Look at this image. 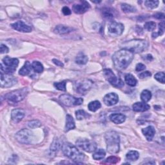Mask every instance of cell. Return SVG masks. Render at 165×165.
<instances>
[{"label": "cell", "instance_id": "4316f807", "mask_svg": "<svg viewBox=\"0 0 165 165\" xmlns=\"http://www.w3.org/2000/svg\"><path fill=\"white\" fill-rule=\"evenodd\" d=\"M89 61V58L83 53L81 52L75 58V63L78 65H85Z\"/></svg>", "mask_w": 165, "mask_h": 165}, {"label": "cell", "instance_id": "d590c367", "mask_svg": "<svg viewBox=\"0 0 165 165\" xmlns=\"http://www.w3.org/2000/svg\"><path fill=\"white\" fill-rule=\"evenodd\" d=\"M159 3V2L158 0H155V1H145L144 5L149 9H153L158 7Z\"/></svg>", "mask_w": 165, "mask_h": 165}, {"label": "cell", "instance_id": "cb8c5ba5", "mask_svg": "<svg viewBox=\"0 0 165 165\" xmlns=\"http://www.w3.org/2000/svg\"><path fill=\"white\" fill-rule=\"evenodd\" d=\"M115 11L114 10L110 8V7H106L103 9V16L106 18L111 19L115 17Z\"/></svg>", "mask_w": 165, "mask_h": 165}, {"label": "cell", "instance_id": "7a4b0ae2", "mask_svg": "<svg viewBox=\"0 0 165 165\" xmlns=\"http://www.w3.org/2000/svg\"><path fill=\"white\" fill-rule=\"evenodd\" d=\"M105 141L107 151L112 154L117 153L120 149V138L115 131H109L105 134Z\"/></svg>", "mask_w": 165, "mask_h": 165}, {"label": "cell", "instance_id": "8d00e7d4", "mask_svg": "<svg viewBox=\"0 0 165 165\" xmlns=\"http://www.w3.org/2000/svg\"><path fill=\"white\" fill-rule=\"evenodd\" d=\"M144 27L148 31H153L156 27V24L153 22H148L144 24Z\"/></svg>", "mask_w": 165, "mask_h": 165}, {"label": "cell", "instance_id": "2e32d148", "mask_svg": "<svg viewBox=\"0 0 165 165\" xmlns=\"http://www.w3.org/2000/svg\"><path fill=\"white\" fill-rule=\"evenodd\" d=\"M90 4L86 2H81L80 4H75L72 6L73 11L76 14H83L90 8Z\"/></svg>", "mask_w": 165, "mask_h": 165}, {"label": "cell", "instance_id": "7dc6e473", "mask_svg": "<svg viewBox=\"0 0 165 165\" xmlns=\"http://www.w3.org/2000/svg\"><path fill=\"white\" fill-rule=\"evenodd\" d=\"M52 61H53V63H54L55 65H56L57 66H61V67H63V63L62 62L60 61L59 60H56V59H54V60H52Z\"/></svg>", "mask_w": 165, "mask_h": 165}, {"label": "cell", "instance_id": "83f0119b", "mask_svg": "<svg viewBox=\"0 0 165 165\" xmlns=\"http://www.w3.org/2000/svg\"><path fill=\"white\" fill-rule=\"evenodd\" d=\"M139 158V153L138 152L135 150L129 151L127 155H126V158L131 161H137Z\"/></svg>", "mask_w": 165, "mask_h": 165}, {"label": "cell", "instance_id": "9c48e42d", "mask_svg": "<svg viewBox=\"0 0 165 165\" xmlns=\"http://www.w3.org/2000/svg\"><path fill=\"white\" fill-rule=\"evenodd\" d=\"M75 144L77 147L87 152H94L97 148V144L88 139H79L77 140Z\"/></svg>", "mask_w": 165, "mask_h": 165}, {"label": "cell", "instance_id": "ac0fdd59", "mask_svg": "<svg viewBox=\"0 0 165 165\" xmlns=\"http://www.w3.org/2000/svg\"><path fill=\"white\" fill-rule=\"evenodd\" d=\"M132 108L133 111L138 112H142L147 111L150 109V106L149 104H147L146 103L144 102H137L135 103L132 105Z\"/></svg>", "mask_w": 165, "mask_h": 165}, {"label": "cell", "instance_id": "f35d334b", "mask_svg": "<svg viewBox=\"0 0 165 165\" xmlns=\"http://www.w3.org/2000/svg\"><path fill=\"white\" fill-rule=\"evenodd\" d=\"M56 89L61 90V91H65L66 90V82L65 81H61V82H57L55 83L54 84Z\"/></svg>", "mask_w": 165, "mask_h": 165}, {"label": "cell", "instance_id": "60d3db41", "mask_svg": "<svg viewBox=\"0 0 165 165\" xmlns=\"http://www.w3.org/2000/svg\"><path fill=\"white\" fill-rule=\"evenodd\" d=\"M119 161V158L115 157V156H110L108 158L105 160V163H111V164H115L116 163H118Z\"/></svg>", "mask_w": 165, "mask_h": 165}, {"label": "cell", "instance_id": "9a60e30c", "mask_svg": "<svg viewBox=\"0 0 165 165\" xmlns=\"http://www.w3.org/2000/svg\"><path fill=\"white\" fill-rule=\"evenodd\" d=\"M11 27L14 29V30L22 32H31L32 31V28L25 24L22 21H18L16 23L11 24Z\"/></svg>", "mask_w": 165, "mask_h": 165}, {"label": "cell", "instance_id": "5b68a950", "mask_svg": "<svg viewBox=\"0 0 165 165\" xmlns=\"http://www.w3.org/2000/svg\"><path fill=\"white\" fill-rule=\"evenodd\" d=\"M18 64L19 60L17 58L5 56L1 63V72L7 74H12L16 71Z\"/></svg>", "mask_w": 165, "mask_h": 165}, {"label": "cell", "instance_id": "6da1fadb", "mask_svg": "<svg viewBox=\"0 0 165 165\" xmlns=\"http://www.w3.org/2000/svg\"><path fill=\"white\" fill-rule=\"evenodd\" d=\"M133 59V54L130 51L121 49L116 52L112 56V61L115 69L123 70L127 69Z\"/></svg>", "mask_w": 165, "mask_h": 165}, {"label": "cell", "instance_id": "7c38bea8", "mask_svg": "<svg viewBox=\"0 0 165 165\" xmlns=\"http://www.w3.org/2000/svg\"><path fill=\"white\" fill-rule=\"evenodd\" d=\"M124 29V27L122 23L115 22H112L108 27L109 33L112 36H120L123 32Z\"/></svg>", "mask_w": 165, "mask_h": 165}, {"label": "cell", "instance_id": "1f68e13d", "mask_svg": "<svg viewBox=\"0 0 165 165\" xmlns=\"http://www.w3.org/2000/svg\"><path fill=\"white\" fill-rule=\"evenodd\" d=\"M32 67L34 72L37 73H41L44 70L43 65L40 61H35L32 63Z\"/></svg>", "mask_w": 165, "mask_h": 165}, {"label": "cell", "instance_id": "f546056e", "mask_svg": "<svg viewBox=\"0 0 165 165\" xmlns=\"http://www.w3.org/2000/svg\"><path fill=\"white\" fill-rule=\"evenodd\" d=\"M152 98V93L148 90H144L142 92L141 94V99L143 102L147 103Z\"/></svg>", "mask_w": 165, "mask_h": 165}, {"label": "cell", "instance_id": "ee69618b", "mask_svg": "<svg viewBox=\"0 0 165 165\" xmlns=\"http://www.w3.org/2000/svg\"><path fill=\"white\" fill-rule=\"evenodd\" d=\"M145 69H146V66H145V65H143V63H138L136 65V67H135V70H136V71H138V72L143 71Z\"/></svg>", "mask_w": 165, "mask_h": 165}, {"label": "cell", "instance_id": "c3c4849f", "mask_svg": "<svg viewBox=\"0 0 165 165\" xmlns=\"http://www.w3.org/2000/svg\"><path fill=\"white\" fill-rule=\"evenodd\" d=\"M146 58H147V59L148 61H151V60H152V59H153V57H152V55H150V54H148V55L146 56Z\"/></svg>", "mask_w": 165, "mask_h": 165}, {"label": "cell", "instance_id": "74e56055", "mask_svg": "<svg viewBox=\"0 0 165 165\" xmlns=\"http://www.w3.org/2000/svg\"><path fill=\"white\" fill-rule=\"evenodd\" d=\"M41 123L38 120H33L28 123V127L30 129H36L41 127Z\"/></svg>", "mask_w": 165, "mask_h": 165}, {"label": "cell", "instance_id": "b9f144b4", "mask_svg": "<svg viewBox=\"0 0 165 165\" xmlns=\"http://www.w3.org/2000/svg\"><path fill=\"white\" fill-rule=\"evenodd\" d=\"M151 75H152V74L149 71H145V72H141V74H139V78H141V79L146 78V77H150Z\"/></svg>", "mask_w": 165, "mask_h": 165}, {"label": "cell", "instance_id": "7402d4cb", "mask_svg": "<svg viewBox=\"0 0 165 165\" xmlns=\"http://www.w3.org/2000/svg\"><path fill=\"white\" fill-rule=\"evenodd\" d=\"M75 122L72 116L69 114H67L66 116V124L65 127V131L69 132L75 129Z\"/></svg>", "mask_w": 165, "mask_h": 165}, {"label": "cell", "instance_id": "7bdbcfd3", "mask_svg": "<svg viewBox=\"0 0 165 165\" xmlns=\"http://www.w3.org/2000/svg\"><path fill=\"white\" fill-rule=\"evenodd\" d=\"M9 51L8 48L3 44L1 45V46H0V52H1V54H5V53H8Z\"/></svg>", "mask_w": 165, "mask_h": 165}, {"label": "cell", "instance_id": "5bb4252c", "mask_svg": "<svg viewBox=\"0 0 165 165\" xmlns=\"http://www.w3.org/2000/svg\"><path fill=\"white\" fill-rule=\"evenodd\" d=\"M118 101H119L118 95L114 92L107 94L103 98V101L104 104L108 106L115 105V104L118 103Z\"/></svg>", "mask_w": 165, "mask_h": 165}, {"label": "cell", "instance_id": "836d02e7", "mask_svg": "<svg viewBox=\"0 0 165 165\" xmlns=\"http://www.w3.org/2000/svg\"><path fill=\"white\" fill-rule=\"evenodd\" d=\"M61 147V143L58 139H55L51 147V153H56Z\"/></svg>", "mask_w": 165, "mask_h": 165}, {"label": "cell", "instance_id": "d4e9b609", "mask_svg": "<svg viewBox=\"0 0 165 165\" xmlns=\"http://www.w3.org/2000/svg\"><path fill=\"white\" fill-rule=\"evenodd\" d=\"M124 81L125 83H127V84L130 86H135L138 83V81L135 78V77L130 74H127L124 76Z\"/></svg>", "mask_w": 165, "mask_h": 165}, {"label": "cell", "instance_id": "4dcf8cb0", "mask_svg": "<svg viewBox=\"0 0 165 165\" xmlns=\"http://www.w3.org/2000/svg\"><path fill=\"white\" fill-rule=\"evenodd\" d=\"M75 116L77 120H82L90 117V115L83 110H79L75 112Z\"/></svg>", "mask_w": 165, "mask_h": 165}, {"label": "cell", "instance_id": "52a82bcc", "mask_svg": "<svg viewBox=\"0 0 165 165\" xmlns=\"http://www.w3.org/2000/svg\"><path fill=\"white\" fill-rule=\"evenodd\" d=\"M16 140L20 143L30 144L34 141V135L33 132L28 129H23L16 134Z\"/></svg>", "mask_w": 165, "mask_h": 165}, {"label": "cell", "instance_id": "30bf717a", "mask_svg": "<svg viewBox=\"0 0 165 165\" xmlns=\"http://www.w3.org/2000/svg\"><path fill=\"white\" fill-rule=\"evenodd\" d=\"M60 102L66 106H73L81 105L83 103V99L81 98H77L69 94L61 95L59 98Z\"/></svg>", "mask_w": 165, "mask_h": 165}, {"label": "cell", "instance_id": "8992f818", "mask_svg": "<svg viewBox=\"0 0 165 165\" xmlns=\"http://www.w3.org/2000/svg\"><path fill=\"white\" fill-rule=\"evenodd\" d=\"M27 94L28 89L27 88H23L22 89L14 90L7 94L5 98L9 103H17L23 100Z\"/></svg>", "mask_w": 165, "mask_h": 165}, {"label": "cell", "instance_id": "bcb514c9", "mask_svg": "<svg viewBox=\"0 0 165 165\" xmlns=\"http://www.w3.org/2000/svg\"><path fill=\"white\" fill-rule=\"evenodd\" d=\"M153 17L158 19H164V14L161 12H158L153 15Z\"/></svg>", "mask_w": 165, "mask_h": 165}, {"label": "cell", "instance_id": "ffe728a7", "mask_svg": "<svg viewBox=\"0 0 165 165\" xmlns=\"http://www.w3.org/2000/svg\"><path fill=\"white\" fill-rule=\"evenodd\" d=\"M72 31H73L72 28L65 26V25H61L56 26L54 29V32L60 35L69 34L72 32Z\"/></svg>", "mask_w": 165, "mask_h": 165}, {"label": "cell", "instance_id": "e0dca14e", "mask_svg": "<svg viewBox=\"0 0 165 165\" xmlns=\"http://www.w3.org/2000/svg\"><path fill=\"white\" fill-rule=\"evenodd\" d=\"M25 116V111L20 109H14L12 111L11 118L14 122L19 123L21 121Z\"/></svg>", "mask_w": 165, "mask_h": 165}, {"label": "cell", "instance_id": "3957f363", "mask_svg": "<svg viewBox=\"0 0 165 165\" xmlns=\"http://www.w3.org/2000/svg\"><path fill=\"white\" fill-rule=\"evenodd\" d=\"M123 49L128 50L133 53H141L147 49L148 43L143 40H133L121 44Z\"/></svg>", "mask_w": 165, "mask_h": 165}, {"label": "cell", "instance_id": "277c9868", "mask_svg": "<svg viewBox=\"0 0 165 165\" xmlns=\"http://www.w3.org/2000/svg\"><path fill=\"white\" fill-rule=\"evenodd\" d=\"M61 148L63 153L66 157L74 161H76L77 163H79L80 161H81L85 159V154L81 152L75 146L70 143H64L62 145Z\"/></svg>", "mask_w": 165, "mask_h": 165}, {"label": "cell", "instance_id": "44dd1931", "mask_svg": "<svg viewBox=\"0 0 165 165\" xmlns=\"http://www.w3.org/2000/svg\"><path fill=\"white\" fill-rule=\"evenodd\" d=\"M110 119L115 124H121L125 121L126 116L122 114H113L110 116Z\"/></svg>", "mask_w": 165, "mask_h": 165}, {"label": "cell", "instance_id": "484cf974", "mask_svg": "<svg viewBox=\"0 0 165 165\" xmlns=\"http://www.w3.org/2000/svg\"><path fill=\"white\" fill-rule=\"evenodd\" d=\"M106 156V152L103 149H98L95 150L93 154V159L95 160H101L103 159Z\"/></svg>", "mask_w": 165, "mask_h": 165}, {"label": "cell", "instance_id": "603a6c76", "mask_svg": "<svg viewBox=\"0 0 165 165\" xmlns=\"http://www.w3.org/2000/svg\"><path fill=\"white\" fill-rule=\"evenodd\" d=\"M32 65L30 63L29 61H26L25 65L22 66V69L19 70V74L25 76V75H28L29 74H30L32 71Z\"/></svg>", "mask_w": 165, "mask_h": 165}, {"label": "cell", "instance_id": "f1b7e54d", "mask_svg": "<svg viewBox=\"0 0 165 165\" xmlns=\"http://www.w3.org/2000/svg\"><path fill=\"white\" fill-rule=\"evenodd\" d=\"M121 9L124 12L126 13H131V12H135L137 11V9L133 6L127 3L121 4Z\"/></svg>", "mask_w": 165, "mask_h": 165}, {"label": "cell", "instance_id": "4fadbf2b", "mask_svg": "<svg viewBox=\"0 0 165 165\" xmlns=\"http://www.w3.org/2000/svg\"><path fill=\"white\" fill-rule=\"evenodd\" d=\"M17 83V79L11 74H7L1 72V86L11 87Z\"/></svg>", "mask_w": 165, "mask_h": 165}, {"label": "cell", "instance_id": "e575fe53", "mask_svg": "<svg viewBox=\"0 0 165 165\" xmlns=\"http://www.w3.org/2000/svg\"><path fill=\"white\" fill-rule=\"evenodd\" d=\"M164 22H162L159 24V31L157 32H153L152 34V38H156L158 36H161L164 33Z\"/></svg>", "mask_w": 165, "mask_h": 165}, {"label": "cell", "instance_id": "8fae6325", "mask_svg": "<svg viewBox=\"0 0 165 165\" xmlns=\"http://www.w3.org/2000/svg\"><path fill=\"white\" fill-rule=\"evenodd\" d=\"M92 85V81L89 80H80L75 83V89L78 94H85L91 89Z\"/></svg>", "mask_w": 165, "mask_h": 165}, {"label": "cell", "instance_id": "ba28073f", "mask_svg": "<svg viewBox=\"0 0 165 165\" xmlns=\"http://www.w3.org/2000/svg\"><path fill=\"white\" fill-rule=\"evenodd\" d=\"M103 74L106 79L115 88H121L124 86V82L120 79L116 77L114 72L110 69L103 70Z\"/></svg>", "mask_w": 165, "mask_h": 165}, {"label": "cell", "instance_id": "d6a6232c", "mask_svg": "<svg viewBox=\"0 0 165 165\" xmlns=\"http://www.w3.org/2000/svg\"><path fill=\"white\" fill-rule=\"evenodd\" d=\"M101 106V104L99 101H94L90 102L89 105H88V108L89 110L91 112H95L98 110H99Z\"/></svg>", "mask_w": 165, "mask_h": 165}, {"label": "cell", "instance_id": "f6af8a7d", "mask_svg": "<svg viewBox=\"0 0 165 165\" xmlns=\"http://www.w3.org/2000/svg\"><path fill=\"white\" fill-rule=\"evenodd\" d=\"M62 12L63 13L64 15L65 16H69L71 14V11L70 10V8L67 7H64L62 9Z\"/></svg>", "mask_w": 165, "mask_h": 165}, {"label": "cell", "instance_id": "ab89813d", "mask_svg": "<svg viewBox=\"0 0 165 165\" xmlns=\"http://www.w3.org/2000/svg\"><path fill=\"white\" fill-rule=\"evenodd\" d=\"M154 77L158 81L163 84L164 83V73L163 72L157 73L156 75H155Z\"/></svg>", "mask_w": 165, "mask_h": 165}, {"label": "cell", "instance_id": "d6986e66", "mask_svg": "<svg viewBox=\"0 0 165 165\" xmlns=\"http://www.w3.org/2000/svg\"><path fill=\"white\" fill-rule=\"evenodd\" d=\"M142 132L144 136L146 137V139L148 141H151L154 137L155 133H156V130L152 126H148L147 128L143 129L142 130Z\"/></svg>", "mask_w": 165, "mask_h": 165}]
</instances>
